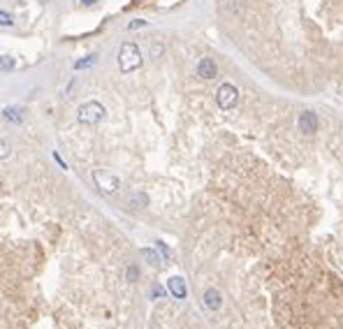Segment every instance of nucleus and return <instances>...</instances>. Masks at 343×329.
Masks as SVG:
<instances>
[{
    "label": "nucleus",
    "mask_w": 343,
    "mask_h": 329,
    "mask_svg": "<svg viewBox=\"0 0 343 329\" xmlns=\"http://www.w3.org/2000/svg\"><path fill=\"white\" fill-rule=\"evenodd\" d=\"M142 65V51L135 42H123L121 51H118V67L121 72H132Z\"/></svg>",
    "instance_id": "f257e3e1"
},
{
    "label": "nucleus",
    "mask_w": 343,
    "mask_h": 329,
    "mask_svg": "<svg viewBox=\"0 0 343 329\" xmlns=\"http://www.w3.org/2000/svg\"><path fill=\"white\" fill-rule=\"evenodd\" d=\"M104 107L100 105V102H95V100H91V102H83L79 109H77V121L79 123H83V125H95V123H100L104 118Z\"/></svg>",
    "instance_id": "f03ea898"
},
{
    "label": "nucleus",
    "mask_w": 343,
    "mask_h": 329,
    "mask_svg": "<svg viewBox=\"0 0 343 329\" xmlns=\"http://www.w3.org/2000/svg\"><path fill=\"white\" fill-rule=\"evenodd\" d=\"M216 102H218L220 109H232V107H237V102H239V91H237V86L223 84L218 91H216Z\"/></svg>",
    "instance_id": "7ed1b4c3"
},
{
    "label": "nucleus",
    "mask_w": 343,
    "mask_h": 329,
    "mask_svg": "<svg viewBox=\"0 0 343 329\" xmlns=\"http://www.w3.org/2000/svg\"><path fill=\"white\" fill-rule=\"evenodd\" d=\"M93 181H95V186H98L102 192H107V195H112V192H116L118 188H121L118 176H114V174H109V172H104V170H95Z\"/></svg>",
    "instance_id": "20e7f679"
},
{
    "label": "nucleus",
    "mask_w": 343,
    "mask_h": 329,
    "mask_svg": "<svg viewBox=\"0 0 343 329\" xmlns=\"http://www.w3.org/2000/svg\"><path fill=\"white\" fill-rule=\"evenodd\" d=\"M297 123H299V130L304 135H315L318 132V116L313 111H302V116H299Z\"/></svg>",
    "instance_id": "39448f33"
},
{
    "label": "nucleus",
    "mask_w": 343,
    "mask_h": 329,
    "mask_svg": "<svg viewBox=\"0 0 343 329\" xmlns=\"http://www.w3.org/2000/svg\"><path fill=\"white\" fill-rule=\"evenodd\" d=\"M216 72H218V67L211 58H202L197 63V77H202V79H213Z\"/></svg>",
    "instance_id": "423d86ee"
},
{
    "label": "nucleus",
    "mask_w": 343,
    "mask_h": 329,
    "mask_svg": "<svg viewBox=\"0 0 343 329\" xmlns=\"http://www.w3.org/2000/svg\"><path fill=\"white\" fill-rule=\"evenodd\" d=\"M202 299H204V306H207L209 311H218L220 304H223V297H220V292L216 287H209Z\"/></svg>",
    "instance_id": "0eeeda50"
},
{
    "label": "nucleus",
    "mask_w": 343,
    "mask_h": 329,
    "mask_svg": "<svg viewBox=\"0 0 343 329\" xmlns=\"http://www.w3.org/2000/svg\"><path fill=\"white\" fill-rule=\"evenodd\" d=\"M167 287H169V292H172L177 299H183V297H186V292H188L183 278H179V276L169 278V281H167Z\"/></svg>",
    "instance_id": "6e6552de"
},
{
    "label": "nucleus",
    "mask_w": 343,
    "mask_h": 329,
    "mask_svg": "<svg viewBox=\"0 0 343 329\" xmlns=\"http://www.w3.org/2000/svg\"><path fill=\"white\" fill-rule=\"evenodd\" d=\"M2 118L10 121V123H21V121H23V114H21L19 107H5V109H2Z\"/></svg>",
    "instance_id": "1a4fd4ad"
},
{
    "label": "nucleus",
    "mask_w": 343,
    "mask_h": 329,
    "mask_svg": "<svg viewBox=\"0 0 343 329\" xmlns=\"http://www.w3.org/2000/svg\"><path fill=\"white\" fill-rule=\"evenodd\" d=\"M142 257H144L148 265H153V266L160 265V257H158L156 251H151V248H142Z\"/></svg>",
    "instance_id": "9d476101"
},
{
    "label": "nucleus",
    "mask_w": 343,
    "mask_h": 329,
    "mask_svg": "<svg viewBox=\"0 0 343 329\" xmlns=\"http://www.w3.org/2000/svg\"><path fill=\"white\" fill-rule=\"evenodd\" d=\"M91 65H95V56H86L83 61H77V63H74V70H86V67H91Z\"/></svg>",
    "instance_id": "9b49d317"
},
{
    "label": "nucleus",
    "mask_w": 343,
    "mask_h": 329,
    "mask_svg": "<svg viewBox=\"0 0 343 329\" xmlns=\"http://www.w3.org/2000/svg\"><path fill=\"white\" fill-rule=\"evenodd\" d=\"M14 67V58L10 56H0V70H12Z\"/></svg>",
    "instance_id": "f8f14e48"
},
{
    "label": "nucleus",
    "mask_w": 343,
    "mask_h": 329,
    "mask_svg": "<svg viewBox=\"0 0 343 329\" xmlns=\"http://www.w3.org/2000/svg\"><path fill=\"white\" fill-rule=\"evenodd\" d=\"M10 151H12V146L5 141V139H0V160H5L7 156H10Z\"/></svg>",
    "instance_id": "ddd939ff"
},
{
    "label": "nucleus",
    "mask_w": 343,
    "mask_h": 329,
    "mask_svg": "<svg viewBox=\"0 0 343 329\" xmlns=\"http://www.w3.org/2000/svg\"><path fill=\"white\" fill-rule=\"evenodd\" d=\"M0 26H7V28H10V26H14V19H12L7 12H2V10H0Z\"/></svg>",
    "instance_id": "4468645a"
},
{
    "label": "nucleus",
    "mask_w": 343,
    "mask_h": 329,
    "mask_svg": "<svg viewBox=\"0 0 343 329\" xmlns=\"http://www.w3.org/2000/svg\"><path fill=\"white\" fill-rule=\"evenodd\" d=\"M125 276H128V281H137L139 278V269H137L135 265L128 266V271H125Z\"/></svg>",
    "instance_id": "2eb2a0df"
},
{
    "label": "nucleus",
    "mask_w": 343,
    "mask_h": 329,
    "mask_svg": "<svg viewBox=\"0 0 343 329\" xmlns=\"http://www.w3.org/2000/svg\"><path fill=\"white\" fill-rule=\"evenodd\" d=\"M144 26H146V21H144V19H137V21L128 23V28H130V31H135V28H144Z\"/></svg>",
    "instance_id": "dca6fc26"
},
{
    "label": "nucleus",
    "mask_w": 343,
    "mask_h": 329,
    "mask_svg": "<svg viewBox=\"0 0 343 329\" xmlns=\"http://www.w3.org/2000/svg\"><path fill=\"white\" fill-rule=\"evenodd\" d=\"M158 248L163 251V255H167V257H169V248H167V246L163 244V241H158Z\"/></svg>",
    "instance_id": "f3484780"
},
{
    "label": "nucleus",
    "mask_w": 343,
    "mask_h": 329,
    "mask_svg": "<svg viewBox=\"0 0 343 329\" xmlns=\"http://www.w3.org/2000/svg\"><path fill=\"white\" fill-rule=\"evenodd\" d=\"M151 53H153V56H160V53H163V47H153V49H151Z\"/></svg>",
    "instance_id": "a211bd4d"
},
{
    "label": "nucleus",
    "mask_w": 343,
    "mask_h": 329,
    "mask_svg": "<svg viewBox=\"0 0 343 329\" xmlns=\"http://www.w3.org/2000/svg\"><path fill=\"white\" fill-rule=\"evenodd\" d=\"M83 5H95V2H98V0H82Z\"/></svg>",
    "instance_id": "6ab92c4d"
}]
</instances>
